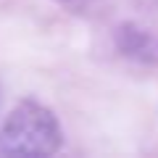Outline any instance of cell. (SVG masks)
<instances>
[{
    "instance_id": "1",
    "label": "cell",
    "mask_w": 158,
    "mask_h": 158,
    "mask_svg": "<svg viewBox=\"0 0 158 158\" xmlns=\"http://www.w3.org/2000/svg\"><path fill=\"white\" fill-rule=\"evenodd\" d=\"M61 124L34 100H24L8 113L0 129V150L11 156H50L61 148Z\"/></svg>"
},
{
    "instance_id": "2",
    "label": "cell",
    "mask_w": 158,
    "mask_h": 158,
    "mask_svg": "<svg viewBox=\"0 0 158 158\" xmlns=\"http://www.w3.org/2000/svg\"><path fill=\"white\" fill-rule=\"evenodd\" d=\"M148 45H153V40L148 37V34L132 32V29H121V48H124V53H129V56H142V53L148 50Z\"/></svg>"
}]
</instances>
